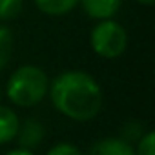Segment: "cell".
Returning <instances> with one entry per match:
<instances>
[{
    "mask_svg": "<svg viewBox=\"0 0 155 155\" xmlns=\"http://www.w3.org/2000/svg\"><path fill=\"white\" fill-rule=\"evenodd\" d=\"M48 97L53 108L73 122L93 120L104 106L101 84L82 69H66L49 79Z\"/></svg>",
    "mask_w": 155,
    "mask_h": 155,
    "instance_id": "obj_1",
    "label": "cell"
},
{
    "mask_svg": "<svg viewBox=\"0 0 155 155\" xmlns=\"http://www.w3.org/2000/svg\"><path fill=\"white\" fill-rule=\"evenodd\" d=\"M48 73L35 64H24L9 75L4 93L17 108H35L48 97Z\"/></svg>",
    "mask_w": 155,
    "mask_h": 155,
    "instance_id": "obj_2",
    "label": "cell"
},
{
    "mask_svg": "<svg viewBox=\"0 0 155 155\" xmlns=\"http://www.w3.org/2000/svg\"><path fill=\"white\" fill-rule=\"evenodd\" d=\"M90 48L97 57L115 60L128 49V31L115 18L97 20L90 31Z\"/></svg>",
    "mask_w": 155,
    "mask_h": 155,
    "instance_id": "obj_3",
    "label": "cell"
},
{
    "mask_svg": "<svg viewBox=\"0 0 155 155\" xmlns=\"http://www.w3.org/2000/svg\"><path fill=\"white\" fill-rule=\"evenodd\" d=\"M44 139H46V126L42 120H38L37 117H28V119H24V122L20 120L18 131L15 137V140L18 142L20 148L35 151L44 142Z\"/></svg>",
    "mask_w": 155,
    "mask_h": 155,
    "instance_id": "obj_4",
    "label": "cell"
},
{
    "mask_svg": "<svg viewBox=\"0 0 155 155\" xmlns=\"http://www.w3.org/2000/svg\"><path fill=\"white\" fill-rule=\"evenodd\" d=\"M124 0H79V6L82 8L84 15L91 20H106L115 18L120 11Z\"/></svg>",
    "mask_w": 155,
    "mask_h": 155,
    "instance_id": "obj_5",
    "label": "cell"
},
{
    "mask_svg": "<svg viewBox=\"0 0 155 155\" xmlns=\"http://www.w3.org/2000/svg\"><path fill=\"white\" fill-rule=\"evenodd\" d=\"M84 155H135V150L120 137H102L95 140Z\"/></svg>",
    "mask_w": 155,
    "mask_h": 155,
    "instance_id": "obj_6",
    "label": "cell"
},
{
    "mask_svg": "<svg viewBox=\"0 0 155 155\" xmlns=\"http://www.w3.org/2000/svg\"><path fill=\"white\" fill-rule=\"evenodd\" d=\"M20 117L17 111L6 104H0V146H6L15 140L18 131Z\"/></svg>",
    "mask_w": 155,
    "mask_h": 155,
    "instance_id": "obj_7",
    "label": "cell"
},
{
    "mask_svg": "<svg viewBox=\"0 0 155 155\" xmlns=\"http://www.w3.org/2000/svg\"><path fill=\"white\" fill-rule=\"evenodd\" d=\"M33 4L48 17H64L79 6V0H33Z\"/></svg>",
    "mask_w": 155,
    "mask_h": 155,
    "instance_id": "obj_8",
    "label": "cell"
},
{
    "mask_svg": "<svg viewBox=\"0 0 155 155\" xmlns=\"http://www.w3.org/2000/svg\"><path fill=\"white\" fill-rule=\"evenodd\" d=\"M13 48H15L13 31L6 24H0V71L8 68L13 55Z\"/></svg>",
    "mask_w": 155,
    "mask_h": 155,
    "instance_id": "obj_9",
    "label": "cell"
},
{
    "mask_svg": "<svg viewBox=\"0 0 155 155\" xmlns=\"http://www.w3.org/2000/svg\"><path fill=\"white\" fill-rule=\"evenodd\" d=\"M24 11V0H0V24L17 20Z\"/></svg>",
    "mask_w": 155,
    "mask_h": 155,
    "instance_id": "obj_10",
    "label": "cell"
},
{
    "mask_svg": "<svg viewBox=\"0 0 155 155\" xmlns=\"http://www.w3.org/2000/svg\"><path fill=\"white\" fill-rule=\"evenodd\" d=\"M148 130L144 128V124L142 122H135V120H131V122H126L124 126H122V130H120V139H124L126 142H130L131 146L146 133Z\"/></svg>",
    "mask_w": 155,
    "mask_h": 155,
    "instance_id": "obj_11",
    "label": "cell"
},
{
    "mask_svg": "<svg viewBox=\"0 0 155 155\" xmlns=\"http://www.w3.org/2000/svg\"><path fill=\"white\" fill-rule=\"evenodd\" d=\"M135 155H155V131L148 130L135 144H133Z\"/></svg>",
    "mask_w": 155,
    "mask_h": 155,
    "instance_id": "obj_12",
    "label": "cell"
},
{
    "mask_svg": "<svg viewBox=\"0 0 155 155\" xmlns=\"http://www.w3.org/2000/svg\"><path fill=\"white\" fill-rule=\"evenodd\" d=\"M46 155H84V151L73 142H57L48 150Z\"/></svg>",
    "mask_w": 155,
    "mask_h": 155,
    "instance_id": "obj_13",
    "label": "cell"
},
{
    "mask_svg": "<svg viewBox=\"0 0 155 155\" xmlns=\"http://www.w3.org/2000/svg\"><path fill=\"white\" fill-rule=\"evenodd\" d=\"M4 155H35V151H31V150H26V148H20V146H17V148H13V150H8Z\"/></svg>",
    "mask_w": 155,
    "mask_h": 155,
    "instance_id": "obj_14",
    "label": "cell"
},
{
    "mask_svg": "<svg viewBox=\"0 0 155 155\" xmlns=\"http://www.w3.org/2000/svg\"><path fill=\"white\" fill-rule=\"evenodd\" d=\"M135 2H137L139 6H144V8H151V6L155 4V0H135Z\"/></svg>",
    "mask_w": 155,
    "mask_h": 155,
    "instance_id": "obj_15",
    "label": "cell"
},
{
    "mask_svg": "<svg viewBox=\"0 0 155 155\" xmlns=\"http://www.w3.org/2000/svg\"><path fill=\"white\" fill-rule=\"evenodd\" d=\"M0 99H2V86H0Z\"/></svg>",
    "mask_w": 155,
    "mask_h": 155,
    "instance_id": "obj_16",
    "label": "cell"
}]
</instances>
